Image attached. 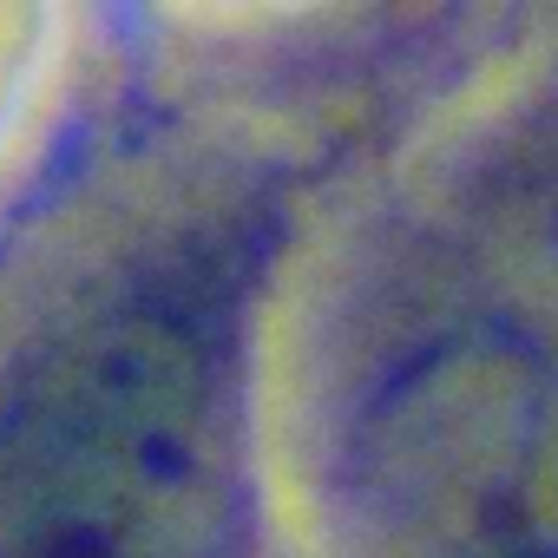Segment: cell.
<instances>
[{
  "label": "cell",
  "mask_w": 558,
  "mask_h": 558,
  "mask_svg": "<svg viewBox=\"0 0 558 558\" xmlns=\"http://www.w3.org/2000/svg\"><path fill=\"white\" fill-rule=\"evenodd\" d=\"M204 368L178 323L106 310L0 395V558H178Z\"/></svg>",
  "instance_id": "6da1fadb"
}]
</instances>
